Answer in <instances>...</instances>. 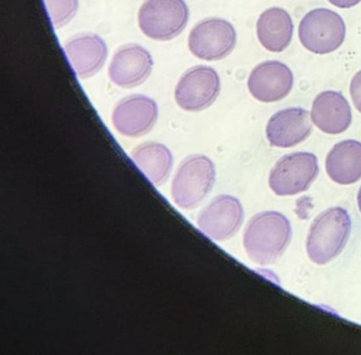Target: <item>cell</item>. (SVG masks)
I'll return each instance as SVG.
<instances>
[{
  "label": "cell",
  "instance_id": "8fae6325",
  "mask_svg": "<svg viewBox=\"0 0 361 355\" xmlns=\"http://www.w3.org/2000/svg\"><path fill=\"white\" fill-rule=\"evenodd\" d=\"M157 118V103L149 97L137 95L118 103L114 109L113 124L123 136L139 137L153 128Z\"/></svg>",
  "mask_w": 361,
  "mask_h": 355
},
{
  "label": "cell",
  "instance_id": "7402d4cb",
  "mask_svg": "<svg viewBox=\"0 0 361 355\" xmlns=\"http://www.w3.org/2000/svg\"><path fill=\"white\" fill-rule=\"evenodd\" d=\"M357 202H358L359 210H360L361 212V188L358 192V198H357Z\"/></svg>",
  "mask_w": 361,
  "mask_h": 355
},
{
  "label": "cell",
  "instance_id": "5b68a950",
  "mask_svg": "<svg viewBox=\"0 0 361 355\" xmlns=\"http://www.w3.org/2000/svg\"><path fill=\"white\" fill-rule=\"evenodd\" d=\"M343 18L331 10L314 9L308 12L299 26L302 46L314 54H329L341 47L345 40Z\"/></svg>",
  "mask_w": 361,
  "mask_h": 355
},
{
  "label": "cell",
  "instance_id": "277c9868",
  "mask_svg": "<svg viewBox=\"0 0 361 355\" xmlns=\"http://www.w3.org/2000/svg\"><path fill=\"white\" fill-rule=\"evenodd\" d=\"M189 9L185 0H145L138 14L139 28L155 41H170L187 26Z\"/></svg>",
  "mask_w": 361,
  "mask_h": 355
},
{
  "label": "cell",
  "instance_id": "9a60e30c",
  "mask_svg": "<svg viewBox=\"0 0 361 355\" xmlns=\"http://www.w3.org/2000/svg\"><path fill=\"white\" fill-rule=\"evenodd\" d=\"M310 118L314 126L323 133L341 134L352 124V109L341 92L326 90L314 98Z\"/></svg>",
  "mask_w": 361,
  "mask_h": 355
},
{
  "label": "cell",
  "instance_id": "2e32d148",
  "mask_svg": "<svg viewBox=\"0 0 361 355\" xmlns=\"http://www.w3.org/2000/svg\"><path fill=\"white\" fill-rule=\"evenodd\" d=\"M257 35L259 43L268 52H283L293 40V18L282 8H269L257 20Z\"/></svg>",
  "mask_w": 361,
  "mask_h": 355
},
{
  "label": "cell",
  "instance_id": "6da1fadb",
  "mask_svg": "<svg viewBox=\"0 0 361 355\" xmlns=\"http://www.w3.org/2000/svg\"><path fill=\"white\" fill-rule=\"evenodd\" d=\"M290 239L291 226L287 217L268 211L250 219L244 234V247L255 263L270 265L283 255Z\"/></svg>",
  "mask_w": 361,
  "mask_h": 355
},
{
  "label": "cell",
  "instance_id": "7c38bea8",
  "mask_svg": "<svg viewBox=\"0 0 361 355\" xmlns=\"http://www.w3.org/2000/svg\"><path fill=\"white\" fill-rule=\"evenodd\" d=\"M153 65V58L145 48L130 44L116 52L109 65V76L120 88H136L149 77Z\"/></svg>",
  "mask_w": 361,
  "mask_h": 355
},
{
  "label": "cell",
  "instance_id": "8992f818",
  "mask_svg": "<svg viewBox=\"0 0 361 355\" xmlns=\"http://www.w3.org/2000/svg\"><path fill=\"white\" fill-rule=\"evenodd\" d=\"M318 173V160L314 154H289L281 158L272 169L269 186L276 195H295L306 191Z\"/></svg>",
  "mask_w": 361,
  "mask_h": 355
},
{
  "label": "cell",
  "instance_id": "30bf717a",
  "mask_svg": "<svg viewBox=\"0 0 361 355\" xmlns=\"http://www.w3.org/2000/svg\"><path fill=\"white\" fill-rule=\"evenodd\" d=\"M293 73L279 61H266L257 65L248 79V90L253 98L264 103L276 102L290 94Z\"/></svg>",
  "mask_w": 361,
  "mask_h": 355
},
{
  "label": "cell",
  "instance_id": "ba28073f",
  "mask_svg": "<svg viewBox=\"0 0 361 355\" xmlns=\"http://www.w3.org/2000/svg\"><path fill=\"white\" fill-rule=\"evenodd\" d=\"M221 92L219 73L209 66L193 67L179 80L175 100L187 112H200L210 107Z\"/></svg>",
  "mask_w": 361,
  "mask_h": 355
},
{
  "label": "cell",
  "instance_id": "3957f363",
  "mask_svg": "<svg viewBox=\"0 0 361 355\" xmlns=\"http://www.w3.org/2000/svg\"><path fill=\"white\" fill-rule=\"evenodd\" d=\"M215 181V168L206 156L194 155L183 160L172 183V198L183 209L197 207L210 193Z\"/></svg>",
  "mask_w": 361,
  "mask_h": 355
},
{
  "label": "cell",
  "instance_id": "ffe728a7",
  "mask_svg": "<svg viewBox=\"0 0 361 355\" xmlns=\"http://www.w3.org/2000/svg\"><path fill=\"white\" fill-rule=\"evenodd\" d=\"M350 94L355 107L361 113V71H359L350 81Z\"/></svg>",
  "mask_w": 361,
  "mask_h": 355
},
{
  "label": "cell",
  "instance_id": "5bb4252c",
  "mask_svg": "<svg viewBox=\"0 0 361 355\" xmlns=\"http://www.w3.org/2000/svg\"><path fill=\"white\" fill-rule=\"evenodd\" d=\"M63 48L73 71L81 79L96 75L106 61V44L97 35H75Z\"/></svg>",
  "mask_w": 361,
  "mask_h": 355
},
{
  "label": "cell",
  "instance_id": "e0dca14e",
  "mask_svg": "<svg viewBox=\"0 0 361 355\" xmlns=\"http://www.w3.org/2000/svg\"><path fill=\"white\" fill-rule=\"evenodd\" d=\"M329 179L340 185H350L361 179V143L344 140L329 152L325 162Z\"/></svg>",
  "mask_w": 361,
  "mask_h": 355
},
{
  "label": "cell",
  "instance_id": "44dd1931",
  "mask_svg": "<svg viewBox=\"0 0 361 355\" xmlns=\"http://www.w3.org/2000/svg\"><path fill=\"white\" fill-rule=\"evenodd\" d=\"M331 5L341 9H350V8L355 7L358 5L361 0H329Z\"/></svg>",
  "mask_w": 361,
  "mask_h": 355
},
{
  "label": "cell",
  "instance_id": "ac0fdd59",
  "mask_svg": "<svg viewBox=\"0 0 361 355\" xmlns=\"http://www.w3.org/2000/svg\"><path fill=\"white\" fill-rule=\"evenodd\" d=\"M132 158L147 179L155 185L166 181L173 166L172 153L161 143H143L134 150Z\"/></svg>",
  "mask_w": 361,
  "mask_h": 355
},
{
  "label": "cell",
  "instance_id": "9c48e42d",
  "mask_svg": "<svg viewBox=\"0 0 361 355\" xmlns=\"http://www.w3.org/2000/svg\"><path fill=\"white\" fill-rule=\"evenodd\" d=\"M244 211L238 198L221 195L213 200L197 217L200 231L215 241H225L240 229Z\"/></svg>",
  "mask_w": 361,
  "mask_h": 355
},
{
  "label": "cell",
  "instance_id": "7a4b0ae2",
  "mask_svg": "<svg viewBox=\"0 0 361 355\" xmlns=\"http://www.w3.org/2000/svg\"><path fill=\"white\" fill-rule=\"evenodd\" d=\"M350 229L352 222L343 208L335 207L321 213L312 223L306 242L310 259L319 265L335 259L345 247Z\"/></svg>",
  "mask_w": 361,
  "mask_h": 355
},
{
  "label": "cell",
  "instance_id": "52a82bcc",
  "mask_svg": "<svg viewBox=\"0 0 361 355\" xmlns=\"http://www.w3.org/2000/svg\"><path fill=\"white\" fill-rule=\"evenodd\" d=\"M236 31L233 25L221 18H208L192 29L189 48L192 54L204 61H219L233 52Z\"/></svg>",
  "mask_w": 361,
  "mask_h": 355
},
{
  "label": "cell",
  "instance_id": "d6986e66",
  "mask_svg": "<svg viewBox=\"0 0 361 355\" xmlns=\"http://www.w3.org/2000/svg\"><path fill=\"white\" fill-rule=\"evenodd\" d=\"M50 20L56 29L68 24L78 12L79 0H45Z\"/></svg>",
  "mask_w": 361,
  "mask_h": 355
},
{
  "label": "cell",
  "instance_id": "4fadbf2b",
  "mask_svg": "<svg viewBox=\"0 0 361 355\" xmlns=\"http://www.w3.org/2000/svg\"><path fill=\"white\" fill-rule=\"evenodd\" d=\"M312 131L306 109L289 107L274 114L266 126V136L272 147L291 148L303 143Z\"/></svg>",
  "mask_w": 361,
  "mask_h": 355
}]
</instances>
